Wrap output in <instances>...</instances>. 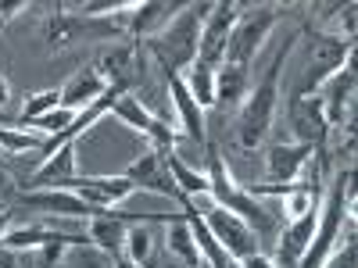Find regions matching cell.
Returning <instances> with one entry per match:
<instances>
[{"label":"cell","mask_w":358,"mask_h":268,"mask_svg":"<svg viewBox=\"0 0 358 268\" xmlns=\"http://www.w3.org/2000/svg\"><path fill=\"white\" fill-rule=\"evenodd\" d=\"M201 215V222L208 225V232L219 240V247L229 254V258H248V254H255L258 251V232L244 222V218H236L233 211H226V207H219V204H212L208 211H197Z\"/></svg>","instance_id":"cell-10"},{"label":"cell","mask_w":358,"mask_h":268,"mask_svg":"<svg viewBox=\"0 0 358 268\" xmlns=\"http://www.w3.org/2000/svg\"><path fill=\"white\" fill-rule=\"evenodd\" d=\"M22 11H29V0H0V29L11 25Z\"/></svg>","instance_id":"cell-31"},{"label":"cell","mask_w":358,"mask_h":268,"mask_svg":"<svg viewBox=\"0 0 358 268\" xmlns=\"http://www.w3.org/2000/svg\"><path fill=\"white\" fill-rule=\"evenodd\" d=\"M69 179H76V143H62L54 154H47L40 168L29 175V190H57Z\"/></svg>","instance_id":"cell-19"},{"label":"cell","mask_w":358,"mask_h":268,"mask_svg":"<svg viewBox=\"0 0 358 268\" xmlns=\"http://www.w3.org/2000/svg\"><path fill=\"white\" fill-rule=\"evenodd\" d=\"M165 168H169V175H172L176 190L183 193L187 200H194V197H208V175H204V168L187 165L176 151H169V154H165Z\"/></svg>","instance_id":"cell-23"},{"label":"cell","mask_w":358,"mask_h":268,"mask_svg":"<svg viewBox=\"0 0 358 268\" xmlns=\"http://www.w3.org/2000/svg\"><path fill=\"white\" fill-rule=\"evenodd\" d=\"M69 251H76V247H69V244H43L40 251H33L36 254V268H57V265H65Z\"/></svg>","instance_id":"cell-30"},{"label":"cell","mask_w":358,"mask_h":268,"mask_svg":"<svg viewBox=\"0 0 358 268\" xmlns=\"http://www.w3.org/2000/svg\"><path fill=\"white\" fill-rule=\"evenodd\" d=\"M47 136L33 133V129H15V126H0V151L8 154H22V151H43Z\"/></svg>","instance_id":"cell-28"},{"label":"cell","mask_w":358,"mask_h":268,"mask_svg":"<svg viewBox=\"0 0 358 268\" xmlns=\"http://www.w3.org/2000/svg\"><path fill=\"white\" fill-rule=\"evenodd\" d=\"M165 247H169V254H172V258H179L183 265H190V268H204L201 251H197V244H194V232H190L187 215H183V218H176V222H169Z\"/></svg>","instance_id":"cell-24"},{"label":"cell","mask_w":358,"mask_h":268,"mask_svg":"<svg viewBox=\"0 0 358 268\" xmlns=\"http://www.w3.org/2000/svg\"><path fill=\"white\" fill-rule=\"evenodd\" d=\"M297 36L301 33H290L276 54L273 61L265 65V75L248 89L244 104L236 107V122H233V136H236V147L241 151H258L265 143L268 129H273V118H276V107H280V75H283V65L290 61V54L297 47Z\"/></svg>","instance_id":"cell-1"},{"label":"cell","mask_w":358,"mask_h":268,"mask_svg":"<svg viewBox=\"0 0 358 268\" xmlns=\"http://www.w3.org/2000/svg\"><path fill=\"white\" fill-rule=\"evenodd\" d=\"M8 100H11V86H8V79L0 75V111L8 107Z\"/></svg>","instance_id":"cell-35"},{"label":"cell","mask_w":358,"mask_h":268,"mask_svg":"<svg viewBox=\"0 0 358 268\" xmlns=\"http://www.w3.org/2000/svg\"><path fill=\"white\" fill-rule=\"evenodd\" d=\"M248 89H251V68H236V65H219L215 68V104L241 107Z\"/></svg>","instance_id":"cell-22"},{"label":"cell","mask_w":358,"mask_h":268,"mask_svg":"<svg viewBox=\"0 0 358 268\" xmlns=\"http://www.w3.org/2000/svg\"><path fill=\"white\" fill-rule=\"evenodd\" d=\"M351 175L355 168H341L334 175L330 190H326L322 204H319V222H315V232H312V244L301 258V268H319L326 258L334 254V247L341 244V232L348 225V218H355V186H351Z\"/></svg>","instance_id":"cell-3"},{"label":"cell","mask_w":358,"mask_h":268,"mask_svg":"<svg viewBox=\"0 0 358 268\" xmlns=\"http://www.w3.org/2000/svg\"><path fill=\"white\" fill-rule=\"evenodd\" d=\"M57 107H62V89H43V94L25 97V107H22V114L15 118V122H4V126L29 129L33 122H40L43 114H50V111H57Z\"/></svg>","instance_id":"cell-27"},{"label":"cell","mask_w":358,"mask_h":268,"mask_svg":"<svg viewBox=\"0 0 358 268\" xmlns=\"http://www.w3.org/2000/svg\"><path fill=\"white\" fill-rule=\"evenodd\" d=\"M183 82H187V89H190V97L201 104V111L215 107V68L194 61V65L183 72Z\"/></svg>","instance_id":"cell-26"},{"label":"cell","mask_w":358,"mask_h":268,"mask_svg":"<svg viewBox=\"0 0 358 268\" xmlns=\"http://www.w3.org/2000/svg\"><path fill=\"white\" fill-rule=\"evenodd\" d=\"M169 82V100H172V114H176V122L179 129H183L187 140L194 143H208V129H204V111L201 104L190 97V89L183 82V75H165Z\"/></svg>","instance_id":"cell-17"},{"label":"cell","mask_w":358,"mask_h":268,"mask_svg":"<svg viewBox=\"0 0 358 268\" xmlns=\"http://www.w3.org/2000/svg\"><path fill=\"white\" fill-rule=\"evenodd\" d=\"M355 86H358V75H355V57L348 61L326 79L315 97L322 100V114H326V126L337 129V126H355Z\"/></svg>","instance_id":"cell-8"},{"label":"cell","mask_w":358,"mask_h":268,"mask_svg":"<svg viewBox=\"0 0 358 268\" xmlns=\"http://www.w3.org/2000/svg\"><path fill=\"white\" fill-rule=\"evenodd\" d=\"M183 4H172V0H143V4H133L129 8V40H151L158 29H165Z\"/></svg>","instance_id":"cell-18"},{"label":"cell","mask_w":358,"mask_h":268,"mask_svg":"<svg viewBox=\"0 0 358 268\" xmlns=\"http://www.w3.org/2000/svg\"><path fill=\"white\" fill-rule=\"evenodd\" d=\"M0 268H25V265H22V254H18V251H8V247H0Z\"/></svg>","instance_id":"cell-33"},{"label":"cell","mask_w":358,"mask_h":268,"mask_svg":"<svg viewBox=\"0 0 358 268\" xmlns=\"http://www.w3.org/2000/svg\"><path fill=\"white\" fill-rule=\"evenodd\" d=\"M140 57H143V47L140 43H108L97 57V72L101 79L108 82V89L115 94H129V86L136 82V68H140Z\"/></svg>","instance_id":"cell-12"},{"label":"cell","mask_w":358,"mask_h":268,"mask_svg":"<svg viewBox=\"0 0 358 268\" xmlns=\"http://www.w3.org/2000/svg\"><path fill=\"white\" fill-rule=\"evenodd\" d=\"M315 151L305 143H273V147H265V179L268 183H276V186H290L301 179V172L312 165Z\"/></svg>","instance_id":"cell-15"},{"label":"cell","mask_w":358,"mask_h":268,"mask_svg":"<svg viewBox=\"0 0 358 268\" xmlns=\"http://www.w3.org/2000/svg\"><path fill=\"white\" fill-rule=\"evenodd\" d=\"M208 0L204 4H183V11H179L165 29H158V33L151 40H143V54L151 57V61L165 72V75H183L194 61H197V47H201V25H204V15H208Z\"/></svg>","instance_id":"cell-2"},{"label":"cell","mask_w":358,"mask_h":268,"mask_svg":"<svg viewBox=\"0 0 358 268\" xmlns=\"http://www.w3.org/2000/svg\"><path fill=\"white\" fill-rule=\"evenodd\" d=\"M126 229L129 222L122 218H115L111 211H101L86 222V236H90V247L101 251V254H122V244H126Z\"/></svg>","instance_id":"cell-21"},{"label":"cell","mask_w":358,"mask_h":268,"mask_svg":"<svg viewBox=\"0 0 358 268\" xmlns=\"http://www.w3.org/2000/svg\"><path fill=\"white\" fill-rule=\"evenodd\" d=\"M11 190V175H8V168L0 165V193H8Z\"/></svg>","instance_id":"cell-36"},{"label":"cell","mask_w":358,"mask_h":268,"mask_svg":"<svg viewBox=\"0 0 358 268\" xmlns=\"http://www.w3.org/2000/svg\"><path fill=\"white\" fill-rule=\"evenodd\" d=\"M348 57H355V43L351 40H341L334 33H326V29H319V33L308 40V57L301 65V79L294 82V97H308L315 94V89L330 79Z\"/></svg>","instance_id":"cell-6"},{"label":"cell","mask_w":358,"mask_h":268,"mask_svg":"<svg viewBox=\"0 0 358 268\" xmlns=\"http://www.w3.org/2000/svg\"><path fill=\"white\" fill-rule=\"evenodd\" d=\"M108 114H115L122 126H129L133 133H140V136H147V143L155 147V151H162V154H169L172 147H176V126L169 122V118H162V114H155L151 107H143V100L140 97H133V94H122L115 104H111V111Z\"/></svg>","instance_id":"cell-7"},{"label":"cell","mask_w":358,"mask_h":268,"mask_svg":"<svg viewBox=\"0 0 358 268\" xmlns=\"http://www.w3.org/2000/svg\"><path fill=\"white\" fill-rule=\"evenodd\" d=\"M280 4H255L241 11V18H236L233 33H229V43H226V54H222V65H236V68H251L255 57L262 50V43L268 40V33L276 29L280 22Z\"/></svg>","instance_id":"cell-5"},{"label":"cell","mask_w":358,"mask_h":268,"mask_svg":"<svg viewBox=\"0 0 358 268\" xmlns=\"http://www.w3.org/2000/svg\"><path fill=\"white\" fill-rule=\"evenodd\" d=\"M319 268H358V244H355V222H348V236H341V244L334 254L326 258Z\"/></svg>","instance_id":"cell-29"},{"label":"cell","mask_w":358,"mask_h":268,"mask_svg":"<svg viewBox=\"0 0 358 268\" xmlns=\"http://www.w3.org/2000/svg\"><path fill=\"white\" fill-rule=\"evenodd\" d=\"M155 240H158V236L151 232V225H147V222H133L126 229L122 258L129 265H136V268H147V265H151V258H155Z\"/></svg>","instance_id":"cell-25"},{"label":"cell","mask_w":358,"mask_h":268,"mask_svg":"<svg viewBox=\"0 0 358 268\" xmlns=\"http://www.w3.org/2000/svg\"><path fill=\"white\" fill-rule=\"evenodd\" d=\"M108 94V82L101 79V72L97 68H79L65 86H62V107H69V111H86L90 104H97L101 97Z\"/></svg>","instance_id":"cell-20"},{"label":"cell","mask_w":358,"mask_h":268,"mask_svg":"<svg viewBox=\"0 0 358 268\" xmlns=\"http://www.w3.org/2000/svg\"><path fill=\"white\" fill-rule=\"evenodd\" d=\"M11 225H15V211H11V207H0V240L8 236Z\"/></svg>","instance_id":"cell-34"},{"label":"cell","mask_w":358,"mask_h":268,"mask_svg":"<svg viewBox=\"0 0 358 268\" xmlns=\"http://www.w3.org/2000/svg\"><path fill=\"white\" fill-rule=\"evenodd\" d=\"M57 190H72L76 197H83L90 207H101V211L118 207L126 197L136 193V186L126 175H83V179H69V183L57 186Z\"/></svg>","instance_id":"cell-14"},{"label":"cell","mask_w":358,"mask_h":268,"mask_svg":"<svg viewBox=\"0 0 358 268\" xmlns=\"http://www.w3.org/2000/svg\"><path fill=\"white\" fill-rule=\"evenodd\" d=\"M241 11H244V4H229V0H219V4L208 8L204 25H201V47H197V61L201 65H208V68L222 65L229 33H233L236 18H241Z\"/></svg>","instance_id":"cell-9"},{"label":"cell","mask_w":358,"mask_h":268,"mask_svg":"<svg viewBox=\"0 0 358 268\" xmlns=\"http://www.w3.org/2000/svg\"><path fill=\"white\" fill-rule=\"evenodd\" d=\"M122 175L129 179L136 190H151V193H158V197H172V200L183 204V207L190 204L183 193L176 190L172 175H169V168H165V154L155 151V147H147V151H143L136 161H129V168H126Z\"/></svg>","instance_id":"cell-13"},{"label":"cell","mask_w":358,"mask_h":268,"mask_svg":"<svg viewBox=\"0 0 358 268\" xmlns=\"http://www.w3.org/2000/svg\"><path fill=\"white\" fill-rule=\"evenodd\" d=\"M25 207H36V211H47L50 218H94L101 215V207H90L83 197H76L72 190H25L18 197Z\"/></svg>","instance_id":"cell-16"},{"label":"cell","mask_w":358,"mask_h":268,"mask_svg":"<svg viewBox=\"0 0 358 268\" xmlns=\"http://www.w3.org/2000/svg\"><path fill=\"white\" fill-rule=\"evenodd\" d=\"M204 175H208V200H212V204L226 207V211H233L236 218H244L258 236H265V232L276 229V218L265 211L262 197H251L241 183H236L233 172H229V165L222 161L219 151H208V168H204Z\"/></svg>","instance_id":"cell-4"},{"label":"cell","mask_w":358,"mask_h":268,"mask_svg":"<svg viewBox=\"0 0 358 268\" xmlns=\"http://www.w3.org/2000/svg\"><path fill=\"white\" fill-rule=\"evenodd\" d=\"M111 268H136V265H129L122 254H115V258H111Z\"/></svg>","instance_id":"cell-37"},{"label":"cell","mask_w":358,"mask_h":268,"mask_svg":"<svg viewBox=\"0 0 358 268\" xmlns=\"http://www.w3.org/2000/svg\"><path fill=\"white\" fill-rule=\"evenodd\" d=\"M241 268H276V261L268 258V254H262V251H255V254L241 258Z\"/></svg>","instance_id":"cell-32"},{"label":"cell","mask_w":358,"mask_h":268,"mask_svg":"<svg viewBox=\"0 0 358 268\" xmlns=\"http://www.w3.org/2000/svg\"><path fill=\"white\" fill-rule=\"evenodd\" d=\"M287 114H290L294 143H305V147H312L315 154H322L326 151V136H330V126H326V114H322V100L315 94L290 97Z\"/></svg>","instance_id":"cell-11"}]
</instances>
